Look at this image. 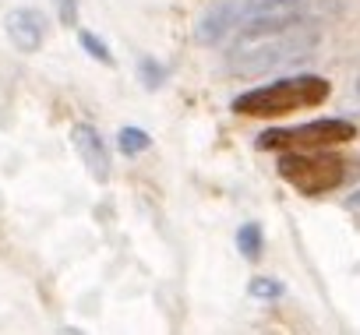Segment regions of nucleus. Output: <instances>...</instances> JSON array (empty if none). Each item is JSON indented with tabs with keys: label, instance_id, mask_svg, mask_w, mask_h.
<instances>
[{
	"label": "nucleus",
	"instance_id": "obj_13",
	"mask_svg": "<svg viewBox=\"0 0 360 335\" xmlns=\"http://www.w3.org/2000/svg\"><path fill=\"white\" fill-rule=\"evenodd\" d=\"M248 293L255 300H276V296H283V282H276V279H251Z\"/></svg>",
	"mask_w": 360,
	"mask_h": 335
},
{
	"label": "nucleus",
	"instance_id": "obj_2",
	"mask_svg": "<svg viewBox=\"0 0 360 335\" xmlns=\"http://www.w3.org/2000/svg\"><path fill=\"white\" fill-rule=\"evenodd\" d=\"M332 85L328 78H318V74H297V78H279L265 88H251V92H240L230 110L240 113V117H286L293 110H311V106H321L328 99Z\"/></svg>",
	"mask_w": 360,
	"mask_h": 335
},
{
	"label": "nucleus",
	"instance_id": "obj_9",
	"mask_svg": "<svg viewBox=\"0 0 360 335\" xmlns=\"http://www.w3.org/2000/svg\"><path fill=\"white\" fill-rule=\"evenodd\" d=\"M237 247L248 261H258L262 258V247H265V237H262V226L258 223H244L237 230Z\"/></svg>",
	"mask_w": 360,
	"mask_h": 335
},
{
	"label": "nucleus",
	"instance_id": "obj_6",
	"mask_svg": "<svg viewBox=\"0 0 360 335\" xmlns=\"http://www.w3.org/2000/svg\"><path fill=\"white\" fill-rule=\"evenodd\" d=\"M4 32H8V43L18 50V53H36L43 43H46V32H50V22L43 11L36 8H18L4 18Z\"/></svg>",
	"mask_w": 360,
	"mask_h": 335
},
{
	"label": "nucleus",
	"instance_id": "obj_7",
	"mask_svg": "<svg viewBox=\"0 0 360 335\" xmlns=\"http://www.w3.org/2000/svg\"><path fill=\"white\" fill-rule=\"evenodd\" d=\"M71 145H75L78 159L85 162L89 177L99 180V184H106L110 173H113V166H110V148H106L103 134H99L92 124H75V127H71Z\"/></svg>",
	"mask_w": 360,
	"mask_h": 335
},
{
	"label": "nucleus",
	"instance_id": "obj_12",
	"mask_svg": "<svg viewBox=\"0 0 360 335\" xmlns=\"http://www.w3.org/2000/svg\"><path fill=\"white\" fill-rule=\"evenodd\" d=\"M138 78H141V85L148 88V92H155L162 81H166V67H159L155 60H138Z\"/></svg>",
	"mask_w": 360,
	"mask_h": 335
},
{
	"label": "nucleus",
	"instance_id": "obj_8",
	"mask_svg": "<svg viewBox=\"0 0 360 335\" xmlns=\"http://www.w3.org/2000/svg\"><path fill=\"white\" fill-rule=\"evenodd\" d=\"M240 11H244V0H226V4H216V8L198 22L195 39H198L202 46H216V43H223V39L237 29Z\"/></svg>",
	"mask_w": 360,
	"mask_h": 335
},
{
	"label": "nucleus",
	"instance_id": "obj_11",
	"mask_svg": "<svg viewBox=\"0 0 360 335\" xmlns=\"http://www.w3.org/2000/svg\"><path fill=\"white\" fill-rule=\"evenodd\" d=\"M78 43H82V50L89 53V57H96L99 64H106V67H113L117 60H113V53H110V46L103 43V39H96L92 32H78Z\"/></svg>",
	"mask_w": 360,
	"mask_h": 335
},
{
	"label": "nucleus",
	"instance_id": "obj_14",
	"mask_svg": "<svg viewBox=\"0 0 360 335\" xmlns=\"http://www.w3.org/2000/svg\"><path fill=\"white\" fill-rule=\"evenodd\" d=\"M57 4V18L64 29H75L78 25V0H53Z\"/></svg>",
	"mask_w": 360,
	"mask_h": 335
},
{
	"label": "nucleus",
	"instance_id": "obj_4",
	"mask_svg": "<svg viewBox=\"0 0 360 335\" xmlns=\"http://www.w3.org/2000/svg\"><path fill=\"white\" fill-rule=\"evenodd\" d=\"M356 138V124L349 120H311L300 127H269L255 138V148L262 152H311V148H332Z\"/></svg>",
	"mask_w": 360,
	"mask_h": 335
},
{
	"label": "nucleus",
	"instance_id": "obj_10",
	"mask_svg": "<svg viewBox=\"0 0 360 335\" xmlns=\"http://www.w3.org/2000/svg\"><path fill=\"white\" fill-rule=\"evenodd\" d=\"M148 145H152V138H148L145 131H138V127H124V131L117 134V148H120L124 155H141Z\"/></svg>",
	"mask_w": 360,
	"mask_h": 335
},
{
	"label": "nucleus",
	"instance_id": "obj_3",
	"mask_svg": "<svg viewBox=\"0 0 360 335\" xmlns=\"http://www.w3.org/2000/svg\"><path fill=\"white\" fill-rule=\"evenodd\" d=\"M353 170V162L328 152V148H311V152H283L279 166H276V173L297 188L300 195H328L335 191Z\"/></svg>",
	"mask_w": 360,
	"mask_h": 335
},
{
	"label": "nucleus",
	"instance_id": "obj_1",
	"mask_svg": "<svg viewBox=\"0 0 360 335\" xmlns=\"http://www.w3.org/2000/svg\"><path fill=\"white\" fill-rule=\"evenodd\" d=\"M318 43H321V32H318V25H307V22H300L286 32H276V36L237 43L226 57V74L230 78H262L276 67L311 57L318 50Z\"/></svg>",
	"mask_w": 360,
	"mask_h": 335
},
{
	"label": "nucleus",
	"instance_id": "obj_5",
	"mask_svg": "<svg viewBox=\"0 0 360 335\" xmlns=\"http://www.w3.org/2000/svg\"><path fill=\"white\" fill-rule=\"evenodd\" d=\"M307 11H311L307 0H244L240 22L233 29L237 32V43L286 32V29L307 22Z\"/></svg>",
	"mask_w": 360,
	"mask_h": 335
},
{
	"label": "nucleus",
	"instance_id": "obj_16",
	"mask_svg": "<svg viewBox=\"0 0 360 335\" xmlns=\"http://www.w3.org/2000/svg\"><path fill=\"white\" fill-rule=\"evenodd\" d=\"M356 96H360V78H356Z\"/></svg>",
	"mask_w": 360,
	"mask_h": 335
},
{
	"label": "nucleus",
	"instance_id": "obj_15",
	"mask_svg": "<svg viewBox=\"0 0 360 335\" xmlns=\"http://www.w3.org/2000/svg\"><path fill=\"white\" fill-rule=\"evenodd\" d=\"M346 205H349V209H356V212H360V191H356V195H349V198H346Z\"/></svg>",
	"mask_w": 360,
	"mask_h": 335
}]
</instances>
